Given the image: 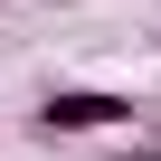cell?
<instances>
[{
	"label": "cell",
	"instance_id": "cell-1",
	"mask_svg": "<svg viewBox=\"0 0 161 161\" xmlns=\"http://www.w3.org/2000/svg\"><path fill=\"white\" fill-rule=\"evenodd\" d=\"M133 123V95H104V86H57L38 104V133H114Z\"/></svg>",
	"mask_w": 161,
	"mask_h": 161
}]
</instances>
